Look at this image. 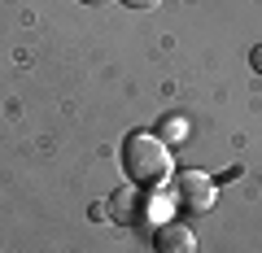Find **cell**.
Wrapping results in <instances>:
<instances>
[{"instance_id":"5b68a950","label":"cell","mask_w":262,"mask_h":253,"mask_svg":"<svg viewBox=\"0 0 262 253\" xmlns=\"http://www.w3.org/2000/svg\"><path fill=\"white\" fill-rule=\"evenodd\" d=\"M162 127H170V140H184V135H188V122L184 118H170V122H162Z\"/></svg>"},{"instance_id":"ba28073f","label":"cell","mask_w":262,"mask_h":253,"mask_svg":"<svg viewBox=\"0 0 262 253\" xmlns=\"http://www.w3.org/2000/svg\"><path fill=\"white\" fill-rule=\"evenodd\" d=\"M83 5H110V0H83Z\"/></svg>"},{"instance_id":"3957f363","label":"cell","mask_w":262,"mask_h":253,"mask_svg":"<svg viewBox=\"0 0 262 253\" xmlns=\"http://www.w3.org/2000/svg\"><path fill=\"white\" fill-rule=\"evenodd\" d=\"M153 249L158 253H196V236L184 223H158L153 227Z\"/></svg>"},{"instance_id":"6da1fadb","label":"cell","mask_w":262,"mask_h":253,"mask_svg":"<svg viewBox=\"0 0 262 253\" xmlns=\"http://www.w3.org/2000/svg\"><path fill=\"white\" fill-rule=\"evenodd\" d=\"M122 166H127L131 183H162V179H170L175 162H170V149L158 135H127V144H122Z\"/></svg>"},{"instance_id":"277c9868","label":"cell","mask_w":262,"mask_h":253,"mask_svg":"<svg viewBox=\"0 0 262 253\" xmlns=\"http://www.w3.org/2000/svg\"><path fill=\"white\" fill-rule=\"evenodd\" d=\"M110 218L114 223H136V218H144V197L136 188H118L110 197Z\"/></svg>"},{"instance_id":"8992f818","label":"cell","mask_w":262,"mask_h":253,"mask_svg":"<svg viewBox=\"0 0 262 253\" xmlns=\"http://www.w3.org/2000/svg\"><path fill=\"white\" fill-rule=\"evenodd\" d=\"M249 70L262 79V44H253V48H249Z\"/></svg>"},{"instance_id":"52a82bcc","label":"cell","mask_w":262,"mask_h":253,"mask_svg":"<svg viewBox=\"0 0 262 253\" xmlns=\"http://www.w3.org/2000/svg\"><path fill=\"white\" fill-rule=\"evenodd\" d=\"M122 5H127V9H158L162 0H122Z\"/></svg>"},{"instance_id":"7a4b0ae2","label":"cell","mask_w":262,"mask_h":253,"mask_svg":"<svg viewBox=\"0 0 262 253\" xmlns=\"http://www.w3.org/2000/svg\"><path fill=\"white\" fill-rule=\"evenodd\" d=\"M175 201L184 210H192V214H206V210L214 205V179L201 175V170H184V175L175 179Z\"/></svg>"}]
</instances>
